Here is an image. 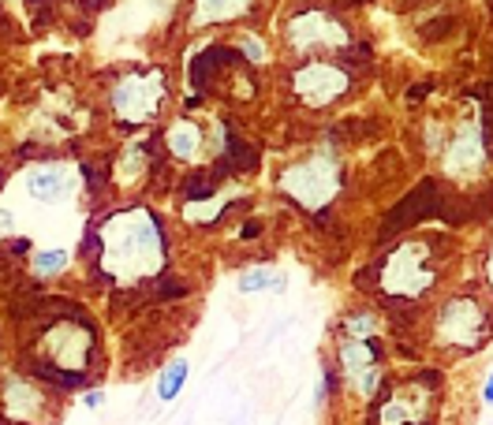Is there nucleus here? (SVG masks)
<instances>
[{
  "mask_svg": "<svg viewBox=\"0 0 493 425\" xmlns=\"http://www.w3.org/2000/svg\"><path fill=\"white\" fill-rule=\"evenodd\" d=\"M72 172L60 168V165H45V168H34L27 175V194L34 201H45V206H53V201H64L72 194Z\"/></svg>",
  "mask_w": 493,
  "mask_h": 425,
  "instance_id": "12",
  "label": "nucleus"
},
{
  "mask_svg": "<svg viewBox=\"0 0 493 425\" xmlns=\"http://www.w3.org/2000/svg\"><path fill=\"white\" fill-rule=\"evenodd\" d=\"M437 388L430 377H415L377 395V425H430Z\"/></svg>",
  "mask_w": 493,
  "mask_h": 425,
  "instance_id": "6",
  "label": "nucleus"
},
{
  "mask_svg": "<svg viewBox=\"0 0 493 425\" xmlns=\"http://www.w3.org/2000/svg\"><path fill=\"white\" fill-rule=\"evenodd\" d=\"M482 395H486V403H493V373L486 377V385H482Z\"/></svg>",
  "mask_w": 493,
  "mask_h": 425,
  "instance_id": "25",
  "label": "nucleus"
},
{
  "mask_svg": "<svg viewBox=\"0 0 493 425\" xmlns=\"http://www.w3.org/2000/svg\"><path fill=\"white\" fill-rule=\"evenodd\" d=\"M90 251L98 254V273L117 284H134L161 276L165 268V228L150 209H124L101 224L98 235H90Z\"/></svg>",
  "mask_w": 493,
  "mask_h": 425,
  "instance_id": "1",
  "label": "nucleus"
},
{
  "mask_svg": "<svg viewBox=\"0 0 493 425\" xmlns=\"http://www.w3.org/2000/svg\"><path fill=\"white\" fill-rule=\"evenodd\" d=\"M377 336V318L370 310H355L344 318V340H374Z\"/></svg>",
  "mask_w": 493,
  "mask_h": 425,
  "instance_id": "19",
  "label": "nucleus"
},
{
  "mask_svg": "<svg viewBox=\"0 0 493 425\" xmlns=\"http://www.w3.org/2000/svg\"><path fill=\"white\" fill-rule=\"evenodd\" d=\"M348 89H351V75L329 60H310L291 67V94L310 108H325L333 101H341Z\"/></svg>",
  "mask_w": 493,
  "mask_h": 425,
  "instance_id": "7",
  "label": "nucleus"
},
{
  "mask_svg": "<svg viewBox=\"0 0 493 425\" xmlns=\"http://www.w3.org/2000/svg\"><path fill=\"white\" fill-rule=\"evenodd\" d=\"M419 209H426V213H430V209H437V183H434V179H426V183H422L419 191H411L408 198L400 201V206H396V213L389 217V232H396V228H408V224H415V220L422 217Z\"/></svg>",
  "mask_w": 493,
  "mask_h": 425,
  "instance_id": "14",
  "label": "nucleus"
},
{
  "mask_svg": "<svg viewBox=\"0 0 493 425\" xmlns=\"http://www.w3.org/2000/svg\"><path fill=\"white\" fill-rule=\"evenodd\" d=\"M251 12V0H195V27H210V22H229Z\"/></svg>",
  "mask_w": 493,
  "mask_h": 425,
  "instance_id": "15",
  "label": "nucleus"
},
{
  "mask_svg": "<svg viewBox=\"0 0 493 425\" xmlns=\"http://www.w3.org/2000/svg\"><path fill=\"white\" fill-rule=\"evenodd\" d=\"M12 251L15 254H27L30 251V239H12Z\"/></svg>",
  "mask_w": 493,
  "mask_h": 425,
  "instance_id": "22",
  "label": "nucleus"
},
{
  "mask_svg": "<svg viewBox=\"0 0 493 425\" xmlns=\"http://www.w3.org/2000/svg\"><path fill=\"white\" fill-rule=\"evenodd\" d=\"M486 284L493 287V246H489V258H486Z\"/></svg>",
  "mask_w": 493,
  "mask_h": 425,
  "instance_id": "24",
  "label": "nucleus"
},
{
  "mask_svg": "<svg viewBox=\"0 0 493 425\" xmlns=\"http://www.w3.org/2000/svg\"><path fill=\"white\" fill-rule=\"evenodd\" d=\"M336 358H341V377L348 392H355L359 399L381 395V354L370 340H344Z\"/></svg>",
  "mask_w": 493,
  "mask_h": 425,
  "instance_id": "8",
  "label": "nucleus"
},
{
  "mask_svg": "<svg viewBox=\"0 0 493 425\" xmlns=\"http://www.w3.org/2000/svg\"><path fill=\"white\" fill-rule=\"evenodd\" d=\"M489 332V310L475 295H453L434 313V344L453 351H475L486 344Z\"/></svg>",
  "mask_w": 493,
  "mask_h": 425,
  "instance_id": "4",
  "label": "nucleus"
},
{
  "mask_svg": "<svg viewBox=\"0 0 493 425\" xmlns=\"http://www.w3.org/2000/svg\"><path fill=\"white\" fill-rule=\"evenodd\" d=\"M441 157H445V168L453 175H467V172H479L482 161H486V142H482V123L479 120H467L453 142L441 146Z\"/></svg>",
  "mask_w": 493,
  "mask_h": 425,
  "instance_id": "10",
  "label": "nucleus"
},
{
  "mask_svg": "<svg viewBox=\"0 0 493 425\" xmlns=\"http://www.w3.org/2000/svg\"><path fill=\"white\" fill-rule=\"evenodd\" d=\"M67 261H72V258H67V251L53 246V251H38L34 261H30V268H34L38 276H60L64 268H67Z\"/></svg>",
  "mask_w": 493,
  "mask_h": 425,
  "instance_id": "20",
  "label": "nucleus"
},
{
  "mask_svg": "<svg viewBox=\"0 0 493 425\" xmlns=\"http://www.w3.org/2000/svg\"><path fill=\"white\" fill-rule=\"evenodd\" d=\"M187 373H191V366L184 362V358H172V362L161 370V377H157V399H161V403H172L179 392H184Z\"/></svg>",
  "mask_w": 493,
  "mask_h": 425,
  "instance_id": "17",
  "label": "nucleus"
},
{
  "mask_svg": "<svg viewBox=\"0 0 493 425\" xmlns=\"http://www.w3.org/2000/svg\"><path fill=\"white\" fill-rule=\"evenodd\" d=\"M82 403H86V407H101V403H105V395H101V392H90Z\"/></svg>",
  "mask_w": 493,
  "mask_h": 425,
  "instance_id": "23",
  "label": "nucleus"
},
{
  "mask_svg": "<svg viewBox=\"0 0 493 425\" xmlns=\"http://www.w3.org/2000/svg\"><path fill=\"white\" fill-rule=\"evenodd\" d=\"M288 45L299 53L341 49V45H348V30H344V22H336L325 12H303L288 22Z\"/></svg>",
  "mask_w": 493,
  "mask_h": 425,
  "instance_id": "9",
  "label": "nucleus"
},
{
  "mask_svg": "<svg viewBox=\"0 0 493 425\" xmlns=\"http://www.w3.org/2000/svg\"><path fill=\"white\" fill-rule=\"evenodd\" d=\"M202 146H206V134L195 120H172L165 131V149L176 157V161H195L202 157Z\"/></svg>",
  "mask_w": 493,
  "mask_h": 425,
  "instance_id": "13",
  "label": "nucleus"
},
{
  "mask_svg": "<svg viewBox=\"0 0 493 425\" xmlns=\"http://www.w3.org/2000/svg\"><path fill=\"white\" fill-rule=\"evenodd\" d=\"M341 161H336V153L333 149H322V153H314L307 157V161L299 165H291L281 172V191L291 194L299 201L303 209H325L329 201L341 194Z\"/></svg>",
  "mask_w": 493,
  "mask_h": 425,
  "instance_id": "3",
  "label": "nucleus"
},
{
  "mask_svg": "<svg viewBox=\"0 0 493 425\" xmlns=\"http://www.w3.org/2000/svg\"><path fill=\"white\" fill-rule=\"evenodd\" d=\"M146 153H150L146 142H134V146L124 149V157H120V179H124L127 187L143 179V172H146Z\"/></svg>",
  "mask_w": 493,
  "mask_h": 425,
  "instance_id": "18",
  "label": "nucleus"
},
{
  "mask_svg": "<svg viewBox=\"0 0 493 425\" xmlns=\"http://www.w3.org/2000/svg\"><path fill=\"white\" fill-rule=\"evenodd\" d=\"M4 411L12 421H38L45 414V392L22 377H12L4 385Z\"/></svg>",
  "mask_w": 493,
  "mask_h": 425,
  "instance_id": "11",
  "label": "nucleus"
},
{
  "mask_svg": "<svg viewBox=\"0 0 493 425\" xmlns=\"http://www.w3.org/2000/svg\"><path fill=\"white\" fill-rule=\"evenodd\" d=\"M239 53H243V64H265V45L255 34L239 38Z\"/></svg>",
  "mask_w": 493,
  "mask_h": 425,
  "instance_id": "21",
  "label": "nucleus"
},
{
  "mask_svg": "<svg viewBox=\"0 0 493 425\" xmlns=\"http://www.w3.org/2000/svg\"><path fill=\"white\" fill-rule=\"evenodd\" d=\"M165 105V75L157 72H127L112 86V112L124 127H143L150 123Z\"/></svg>",
  "mask_w": 493,
  "mask_h": 425,
  "instance_id": "5",
  "label": "nucleus"
},
{
  "mask_svg": "<svg viewBox=\"0 0 493 425\" xmlns=\"http://www.w3.org/2000/svg\"><path fill=\"white\" fill-rule=\"evenodd\" d=\"M288 287V276L281 268H269V265H255L239 273V291L243 295H255V291H284Z\"/></svg>",
  "mask_w": 493,
  "mask_h": 425,
  "instance_id": "16",
  "label": "nucleus"
},
{
  "mask_svg": "<svg viewBox=\"0 0 493 425\" xmlns=\"http://www.w3.org/2000/svg\"><path fill=\"white\" fill-rule=\"evenodd\" d=\"M441 239H403L377 265V291L393 302H419L437 284Z\"/></svg>",
  "mask_w": 493,
  "mask_h": 425,
  "instance_id": "2",
  "label": "nucleus"
}]
</instances>
